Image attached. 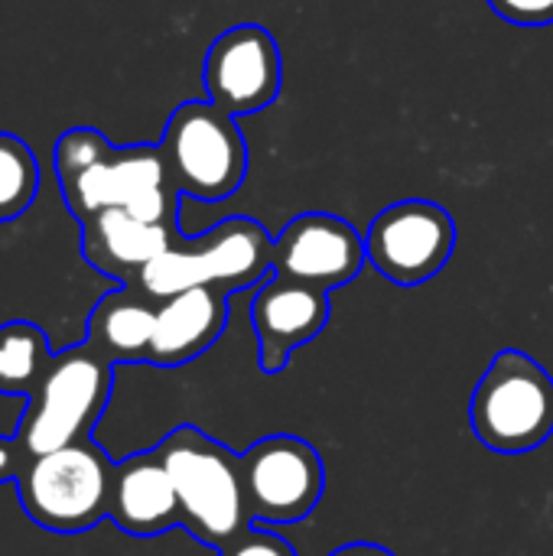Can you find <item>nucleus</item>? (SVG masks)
<instances>
[{
  "label": "nucleus",
  "mask_w": 553,
  "mask_h": 556,
  "mask_svg": "<svg viewBox=\"0 0 553 556\" xmlns=\"http://www.w3.org/2000/svg\"><path fill=\"white\" fill-rule=\"evenodd\" d=\"M202 81L209 101L228 111L231 117L271 108L284 81L277 39L257 23L225 29L205 52Z\"/></svg>",
  "instance_id": "1a4fd4ad"
},
{
  "label": "nucleus",
  "mask_w": 553,
  "mask_h": 556,
  "mask_svg": "<svg viewBox=\"0 0 553 556\" xmlns=\"http://www.w3.org/2000/svg\"><path fill=\"white\" fill-rule=\"evenodd\" d=\"M241 482L251 525H297L319 505L326 469L306 440L274 433L241 453Z\"/></svg>",
  "instance_id": "0eeeda50"
},
{
  "label": "nucleus",
  "mask_w": 553,
  "mask_h": 556,
  "mask_svg": "<svg viewBox=\"0 0 553 556\" xmlns=\"http://www.w3.org/2000/svg\"><path fill=\"white\" fill-rule=\"evenodd\" d=\"M134 290H140L147 300H153L156 306L176 293H186L192 287H202L199 280V267H196V254H192V244L189 238H179L173 248H166L163 254H156L140 274L134 283H127Z\"/></svg>",
  "instance_id": "6ab92c4d"
},
{
  "label": "nucleus",
  "mask_w": 553,
  "mask_h": 556,
  "mask_svg": "<svg viewBox=\"0 0 553 556\" xmlns=\"http://www.w3.org/2000/svg\"><path fill=\"white\" fill-rule=\"evenodd\" d=\"M52 362L49 342L33 323L0 326V394L29 397Z\"/></svg>",
  "instance_id": "f3484780"
},
{
  "label": "nucleus",
  "mask_w": 553,
  "mask_h": 556,
  "mask_svg": "<svg viewBox=\"0 0 553 556\" xmlns=\"http://www.w3.org/2000/svg\"><path fill=\"white\" fill-rule=\"evenodd\" d=\"M329 323V293L290 277H267L251 300V326L257 339V368L280 375L290 355L313 342Z\"/></svg>",
  "instance_id": "9b49d317"
},
{
  "label": "nucleus",
  "mask_w": 553,
  "mask_h": 556,
  "mask_svg": "<svg viewBox=\"0 0 553 556\" xmlns=\"http://www.w3.org/2000/svg\"><path fill=\"white\" fill-rule=\"evenodd\" d=\"M218 556H300L290 541H284L280 534H271L267 528L251 525L248 531H241L231 544H225Z\"/></svg>",
  "instance_id": "412c9836"
},
{
  "label": "nucleus",
  "mask_w": 553,
  "mask_h": 556,
  "mask_svg": "<svg viewBox=\"0 0 553 556\" xmlns=\"http://www.w3.org/2000/svg\"><path fill=\"white\" fill-rule=\"evenodd\" d=\"M183 511V528L205 547L222 551L251 528L241 456L199 427H179L156 446Z\"/></svg>",
  "instance_id": "f257e3e1"
},
{
  "label": "nucleus",
  "mask_w": 553,
  "mask_h": 556,
  "mask_svg": "<svg viewBox=\"0 0 553 556\" xmlns=\"http://www.w3.org/2000/svg\"><path fill=\"white\" fill-rule=\"evenodd\" d=\"M202 287L238 293L257 287L274 270L271 231L244 215L225 218L199 238H189Z\"/></svg>",
  "instance_id": "4468645a"
},
{
  "label": "nucleus",
  "mask_w": 553,
  "mask_h": 556,
  "mask_svg": "<svg viewBox=\"0 0 553 556\" xmlns=\"http://www.w3.org/2000/svg\"><path fill=\"white\" fill-rule=\"evenodd\" d=\"M368 261L365 238L339 215L306 212L274 238V274L332 293L352 283Z\"/></svg>",
  "instance_id": "9d476101"
},
{
  "label": "nucleus",
  "mask_w": 553,
  "mask_h": 556,
  "mask_svg": "<svg viewBox=\"0 0 553 556\" xmlns=\"http://www.w3.org/2000/svg\"><path fill=\"white\" fill-rule=\"evenodd\" d=\"M179 225H153L127 208H101L81 222V254L85 261L124 287L166 248L179 241Z\"/></svg>",
  "instance_id": "ddd939ff"
},
{
  "label": "nucleus",
  "mask_w": 553,
  "mask_h": 556,
  "mask_svg": "<svg viewBox=\"0 0 553 556\" xmlns=\"http://www.w3.org/2000/svg\"><path fill=\"white\" fill-rule=\"evenodd\" d=\"M59 189L78 222L101 208H127L153 225H179V189L160 143L111 147L104 160L59 182Z\"/></svg>",
  "instance_id": "423d86ee"
},
{
  "label": "nucleus",
  "mask_w": 553,
  "mask_h": 556,
  "mask_svg": "<svg viewBox=\"0 0 553 556\" xmlns=\"http://www.w3.org/2000/svg\"><path fill=\"white\" fill-rule=\"evenodd\" d=\"M489 7L515 26H551L553 0H489Z\"/></svg>",
  "instance_id": "4be33fe9"
},
{
  "label": "nucleus",
  "mask_w": 553,
  "mask_h": 556,
  "mask_svg": "<svg viewBox=\"0 0 553 556\" xmlns=\"http://www.w3.org/2000/svg\"><path fill=\"white\" fill-rule=\"evenodd\" d=\"M29 453H26V446H23V440L13 433V437H0V485H16L20 482V476L26 472V466H29Z\"/></svg>",
  "instance_id": "5701e85b"
},
{
  "label": "nucleus",
  "mask_w": 553,
  "mask_h": 556,
  "mask_svg": "<svg viewBox=\"0 0 553 556\" xmlns=\"http://www.w3.org/2000/svg\"><path fill=\"white\" fill-rule=\"evenodd\" d=\"M469 424L492 453L518 456L553 433V378L528 352H499L469 401Z\"/></svg>",
  "instance_id": "7ed1b4c3"
},
{
  "label": "nucleus",
  "mask_w": 553,
  "mask_h": 556,
  "mask_svg": "<svg viewBox=\"0 0 553 556\" xmlns=\"http://www.w3.org/2000/svg\"><path fill=\"white\" fill-rule=\"evenodd\" d=\"M39 189V166L29 147L13 137L0 134V222L20 218Z\"/></svg>",
  "instance_id": "a211bd4d"
},
{
  "label": "nucleus",
  "mask_w": 553,
  "mask_h": 556,
  "mask_svg": "<svg viewBox=\"0 0 553 556\" xmlns=\"http://www.w3.org/2000/svg\"><path fill=\"white\" fill-rule=\"evenodd\" d=\"M329 556H394L388 547H378V544H345L339 551H332Z\"/></svg>",
  "instance_id": "b1692460"
},
{
  "label": "nucleus",
  "mask_w": 553,
  "mask_h": 556,
  "mask_svg": "<svg viewBox=\"0 0 553 556\" xmlns=\"http://www.w3.org/2000/svg\"><path fill=\"white\" fill-rule=\"evenodd\" d=\"M111 147L114 143H108V137L95 127L65 130L55 143V153H52V166H55L59 182H68L72 176H78L88 166H95L98 160H104L111 153Z\"/></svg>",
  "instance_id": "aec40b11"
},
{
  "label": "nucleus",
  "mask_w": 553,
  "mask_h": 556,
  "mask_svg": "<svg viewBox=\"0 0 553 556\" xmlns=\"http://www.w3.org/2000/svg\"><path fill=\"white\" fill-rule=\"evenodd\" d=\"M114 384V365L88 342L55 352L36 391L26 397L16 437L29 456L91 440Z\"/></svg>",
  "instance_id": "f03ea898"
},
{
  "label": "nucleus",
  "mask_w": 553,
  "mask_h": 556,
  "mask_svg": "<svg viewBox=\"0 0 553 556\" xmlns=\"http://www.w3.org/2000/svg\"><path fill=\"white\" fill-rule=\"evenodd\" d=\"M456 248L453 215L427 199L388 205L365 235L368 264L398 287H420L437 277Z\"/></svg>",
  "instance_id": "6e6552de"
},
{
  "label": "nucleus",
  "mask_w": 553,
  "mask_h": 556,
  "mask_svg": "<svg viewBox=\"0 0 553 556\" xmlns=\"http://www.w3.org/2000/svg\"><path fill=\"white\" fill-rule=\"evenodd\" d=\"M153 329L156 303L134 287H121L95 303L85 342L111 365H140L150 358Z\"/></svg>",
  "instance_id": "dca6fc26"
},
{
  "label": "nucleus",
  "mask_w": 553,
  "mask_h": 556,
  "mask_svg": "<svg viewBox=\"0 0 553 556\" xmlns=\"http://www.w3.org/2000/svg\"><path fill=\"white\" fill-rule=\"evenodd\" d=\"M228 326V293L192 287L156 306V329L147 365L179 368L209 352Z\"/></svg>",
  "instance_id": "2eb2a0df"
},
{
  "label": "nucleus",
  "mask_w": 553,
  "mask_h": 556,
  "mask_svg": "<svg viewBox=\"0 0 553 556\" xmlns=\"http://www.w3.org/2000/svg\"><path fill=\"white\" fill-rule=\"evenodd\" d=\"M114 463L91 443L33 456L16 482L23 511L52 534H81L108 518Z\"/></svg>",
  "instance_id": "20e7f679"
},
{
  "label": "nucleus",
  "mask_w": 553,
  "mask_h": 556,
  "mask_svg": "<svg viewBox=\"0 0 553 556\" xmlns=\"http://www.w3.org/2000/svg\"><path fill=\"white\" fill-rule=\"evenodd\" d=\"M108 518L130 538H156L183 528L179 495L156 446L114 466Z\"/></svg>",
  "instance_id": "f8f14e48"
},
{
  "label": "nucleus",
  "mask_w": 553,
  "mask_h": 556,
  "mask_svg": "<svg viewBox=\"0 0 553 556\" xmlns=\"http://www.w3.org/2000/svg\"><path fill=\"white\" fill-rule=\"evenodd\" d=\"M163 156L179 195L222 202L248 176V143L235 117L212 101L179 104L163 130Z\"/></svg>",
  "instance_id": "39448f33"
}]
</instances>
